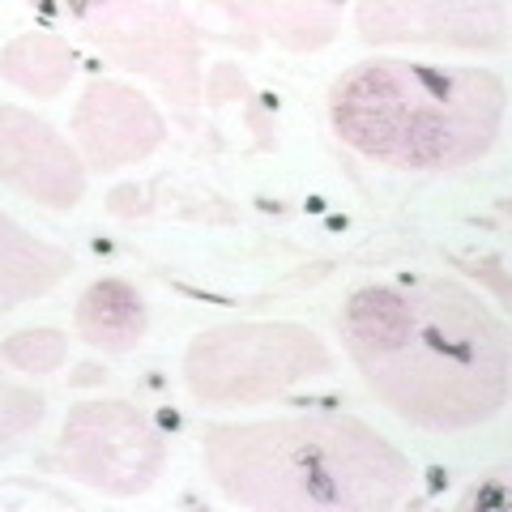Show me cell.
Returning a JSON list of instances; mask_svg holds the SVG:
<instances>
[{
  "label": "cell",
  "instance_id": "cell-11",
  "mask_svg": "<svg viewBox=\"0 0 512 512\" xmlns=\"http://www.w3.org/2000/svg\"><path fill=\"white\" fill-rule=\"evenodd\" d=\"M9 73L18 77L26 90L35 94H56L73 73V60L64 52V43L47 39H22L9 47Z\"/></svg>",
  "mask_w": 512,
  "mask_h": 512
},
{
  "label": "cell",
  "instance_id": "cell-2",
  "mask_svg": "<svg viewBox=\"0 0 512 512\" xmlns=\"http://www.w3.org/2000/svg\"><path fill=\"white\" fill-rule=\"evenodd\" d=\"M205 461L231 500L269 512H372L410 487L402 453L338 414L214 427Z\"/></svg>",
  "mask_w": 512,
  "mask_h": 512
},
{
  "label": "cell",
  "instance_id": "cell-4",
  "mask_svg": "<svg viewBox=\"0 0 512 512\" xmlns=\"http://www.w3.org/2000/svg\"><path fill=\"white\" fill-rule=\"evenodd\" d=\"M329 372L325 346L299 325H235L197 338L184 376L201 402H269L286 384Z\"/></svg>",
  "mask_w": 512,
  "mask_h": 512
},
{
  "label": "cell",
  "instance_id": "cell-7",
  "mask_svg": "<svg viewBox=\"0 0 512 512\" xmlns=\"http://www.w3.org/2000/svg\"><path fill=\"white\" fill-rule=\"evenodd\" d=\"M5 167L9 180H18L39 201L73 205L82 192V175L64 141L22 111H5Z\"/></svg>",
  "mask_w": 512,
  "mask_h": 512
},
{
  "label": "cell",
  "instance_id": "cell-6",
  "mask_svg": "<svg viewBox=\"0 0 512 512\" xmlns=\"http://www.w3.org/2000/svg\"><path fill=\"white\" fill-rule=\"evenodd\" d=\"M73 124L94 167L133 163L163 137L154 107L137 90H120V86H94L82 99V107H77Z\"/></svg>",
  "mask_w": 512,
  "mask_h": 512
},
{
  "label": "cell",
  "instance_id": "cell-8",
  "mask_svg": "<svg viewBox=\"0 0 512 512\" xmlns=\"http://www.w3.org/2000/svg\"><path fill=\"white\" fill-rule=\"evenodd\" d=\"M77 329L90 346L120 355V350L137 346V338L146 333V308H141V299L128 282H99L77 303Z\"/></svg>",
  "mask_w": 512,
  "mask_h": 512
},
{
  "label": "cell",
  "instance_id": "cell-1",
  "mask_svg": "<svg viewBox=\"0 0 512 512\" xmlns=\"http://www.w3.org/2000/svg\"><path fill=\"white\" fill-rule=\"evenodd\" d=\"M342 342L380 402L427 431L478 427L508 402V333L457 282L367 286Z\"/></svg>",
  "mask_w": 512,
  "mask_h": 512
},
{
  "label": "cell",
  "instance_id": "cell-12",
  "mask_svg": "<svg viewBox=\"0 0 512 512\" xmlns=\"http://www.w3.org/2000/svg\"><path fill=\"white\" fill-rule=\"evenodd\" d=\"M5 359L13 367H30V372H47V367H56L64 359V342L56 333H22V338H13L5 346Z\"/></svg>",
  "mask_w": 512,
  "mask_h": 512
},
{
  "label": "cell",
  "instance_id": "cell-9",
  "mask_svg": "<svg viewBox=\"0 0 512 512\" xmlns=\"http://www.w3.org/2000/svg\"><path fill=\"white\" fill-rule=\"evenodd\" d=\"M111 47H116V60H133V52H146L137 69L163 77L175 94H184V73L192 77V35L184 30V22H175V13L154 9L150 18H141L137 35L111 39Z\"/></svg>",
  "mask_w": 512,
  "mask_h": 512
},
{
  "label": "cell",
  "instance_id": "cell-10",
  "mask_svg": "<svg viewBox=\"0 0 512 512\" xmlns=\"http://www.w3.org/2000/svg\"><path fill=\"white\" fill-rule=\"evenodd\" d=\"M5 244H13L22 252V261L13 252H5V299H26V295H39L47 282L60 278L64 269H69V261H64V252L56 248H43L35 244V239L26 235H13V227L5 231Z\"/></svg>",
  "mask_w": 512,
  "mask_h": 512
},
{
  "label": "cell",
  "instance_id": "cell-3",
  "mask_svg": "<svg viewBox=\"0 0 512 512\" xmlns=\"http://www.w3.org/2000/svg\"><path fill=\"white\" fill-rule=\"evenodd\" d=\"M346 146L389 167L453 171L483 158L504 128V82L483 69L419 60H363L333 86Z\"/></svg>",
  "mask_w": 512,
  "mask_h": 512
},
{
  "label": "cell",
  "instance_id": "cell-5",
  "mask_svg": "<svg viewBox=\"0 0 512 512\" xmlns=\"http://www.w3.org/2000/svg\"><path fill=\"white\" fill-rule=\"evenodd\" d=\"M64 466L82 483L137 495L163 470V444L154 440L150 423L137 410L116 402H94L69 414L64 427Z\"/></svg>",
  "mask_w": 512,
  "mask_h": 512
}]
</instances>
